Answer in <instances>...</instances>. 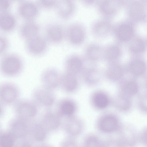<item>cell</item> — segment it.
I'll list each match as a JSON object with an SVG mask.
<instances>
[{
	"label": "cell",
	"mask_w": 147,
	"mask_h": 147,
	"mask_svg": "<svg viewBox=\"0 0 147 147\" xmlns=\"http://www.w3.org/2000/svg\"><path fill=\"white\" fill-rule=\"evenodd\" d=\"M24 64L22 57L13 53H6L0 59V74L8 78L18 76L22 72Z\"/></svg>",
	"instance_id": "6da1fadb"
},
{
	"label": "cell",
	"mask_w": 147,
	"mask_h": 147,
	"mask_svg": "<svg viewBox=\"0 0 147 147\" xmlns=\"http://www.w3.org/2000/svg\"><path fill=\"white\" fill-rule=\"evenodd\" d=\"M20 94L14 83L5 81L0 83V102L4 106L13 105L18 99Z\"/></svg>",
	"instance_id": "7a4b0ae2"
},
{
	"label": "cell",
	"mask_w": 147,
	"mask_h": 147,
	"mask_svg": "<svg viewBox=\"0 0 147 147\" xmlns=\"http://www.w3.org/2000/svg\"><path fill=\"white\" fill-rule=\"evenodd\" d=\"M146 3L142 0H131L126 8V15L132 22H142L146 20Z\"/></svg>",
	"instance_id": "3957f363"
},
{
	"label": "cell",
	"mask_w": 147,
	"mask_h": 147,
	"mask_svg": "<svg viewBox=\"0 0 147 147\" xmlns=\"http://www.w3.org/2000/svg\"><path fill=\"white\" fill-rule=\"evenodd\" d=\"M40 9L37 3L30 0H22L18 5L17 13L24 21H34L39 14Z\"/></svg>",
	"instance_id": "277c9868"
},
{
	"label": "cell",
	"mask_w": 147,
	"mask_h": 147,
	"mask_svg": "<svg viewBox=\"0 0 147 147\" xmlns=\"http://www.w3.org/2000/svg\"><path fill=\"white\" fill-rule=\"evenodd\" d=\"M13 105V110L16 117L28 121L36 115V107L28 100L19 99Z\"/></svg>",
	"instance_id": "5b68a950"
},
{
	"label": "cell",
	"mask_w": 147,
	"mask_h": 147,
	"mask_svg": "<svg viewBox=\"0 0 147 147\" xmlns=\"http://www.w3.org/2000/svg\"><path fill=\"white\" fill-rule=\"evenodd\" d=\"M28 121L15 117L9 121L7 130L18 141L27 137L30 131Z\"/></svg>",
	"instance_id": "8992f818"
},
{
	"label": "cell",
	"mask_w": 147,
	"mask_h": 147,
	"mask_svg": "<svg viewBox=\"0 0 147 147\" xmlns=\"http://www.w3.org/2000/svg\"><path fill=\"white\" fill-rule=\"evenodd\" d=\"M48 41L45 37L40 34L25 41V48L30 55L39 56L44 54L47 50Z\"/></svg>",
	"instance_id": "52a82bcc"
},
{
	"label": "cell",
	"mask_w": 147,
	"mask_h": 147,
	"mask_svg": "<svg viewBox=\"0 0 147 147\" xmlns=\"http://www.w3.org/2000/svg\"><path fill=\"white\" fill-rule=\"evenodd\" d=\"M85 36L84 28L79 23H73L65 29V37L69 43L73 46L80 45L84 41Z\"/></svg>",
	"instance_id": "ba28073f"
},
{
	"label": "cell",
	"mask_w": 147,
	"mask_h": 147,
	"mask_svg": "<svg viewBox=\"0 0 147 147\" xmlns=\"http://www.w3.org/2000/svg\"><path fill=\"white\" fill-rule=\"evenodd\" d=\"M45 37L48 42L54 44H59L65 37V29L59 23L49 24L45 28Z\"/></svg>",
	"instance_id": "9c48e42d"
},
{
	"label": "cell",
	"mask_w": 147,
	"mask_h": 147,
	"mask_svg": "<svg viewBox=\"0 0 147 147\" xmlns=\"http://www.w3.org/2000/svg\"><path fill=\"white\" fill-rule=\"evenodd\" d=\"M120 7L115 0H99L97 3L99 13L108 20L117 15Z\"/></svg>",
	"instance_id": "30bf717a"
},
{
	"label": "cell",
	"mask_w": 147,
	"mask_h": 147,
	"mask_svg": "<svg viewBox=\"0 0 147 147\" xmlns=\"http://www.w3.org/2000/svg\"><path fill=\"white\" fill-rule=\"evenodd\" d=\"M55 8L60 18L67 20L75 14L76 5L74 0H58Z\"/></svg>",
	"instance_id": "8fae6325"
},
{
	"label": "cell",
	"mask_w": 147,
	"mask_h": 147,
	"mask_svg": "<svg viewBox=\"0 0 147 147\" xmlns=\"http://www.w3.org/2000/svg\"><path fill=\"white\" fill-rule=\"evenodd\" d=\"M61 74L56 69L49 68L42 73L41 81L44 87L49 89L57 88L60 84Z\"/></svg>",
	"instance_id": "7c38bea8"
},
{
	"label": "cell",
	"mask_w": 147,
	"mask_h": 147,
	"mask_svg": "<svg viewBox=\"0 0 147 147\" xmlns=\"http://www.w3.org/2000/svg\"><path fill=\"white\" fill-rule=\"evenodd\" d=\"M18 24L16 16L10 11L0 13V32L9 34L16 29Z\"/></svg>",
	"instance_id": "4fadbf2b"
},
{
	"label": "cell",
	"mask_w": 147,
	"mask_h": 147,
	"mask_svg": "<svg viewBox=\"0 0 147 147\" xmlns=\"http://www.w3.org/2000/svg\"><path fill=\"white\" fill-rule=\"evenodd\" d=\"M40 26L34 21H24L19 28L18 34L26 41L40 34Z\"/></svg>",
	"instance_id": "5bb4252c"
},
{
	"label": "cell",
	"mask_w": 147,
	"mask_h": 147,
	"mask_svg": "<svg viewBox=\"0 0 147 147\" xmlns=\"http://www.w3.org/2000/svg\"><path fill=\"white\" fill-rule=\"evenodd\" d=\"M64 66L65 71L78 76L82 69L83 62L79 56L72 54L66 58Z\"/></svg>",
	"instance_id": "9a60e30c"
},
{
	"label": "cell",
	"mask_w": 147,
	"mask_h": 147,
	"mask_svg": "<svg viewBox=\"0 0 147 147\" xmlns=\"http://www.w3.org/2000/svg\"><path fill=\"white\" fill-rule=\"evenodd\" d=\"M78 84L77 75L66 71L61 74L60 84L66 91H74L77 88Z\"/></svg>",
	"instance_id": "2e32d148"
},
{
	"label": "cell",
	"mask_w": 147,
	"mask_h": 147,
	"mask_svg": "<svg viewBox=\"0 0 147 147\" xmlns=\"http://www.w3.org/2000/svg\"><path fill=\"white\" fill-rule=\"evenodd\" d=\"M34 93V97L42 105L49 107L53 104L54 97L50 89L44 87L36 90Z\"/></svg>",
	"instance_id": "e0dca14e"
},
{
	"label": "cell",
	"mask_w": 147,
	"mask_h": 147,
	"mask_svg": "<svg viewBox=\"0 0 147 147\" xmlns=\"http://www.w3.org/2000/svg\"><path fill=\"white\" fill-rule=\"evenodd\" d=\"M131 22L129 20L122 22L119 24L117 27V34L121 40L127 41L132 37L134 29Z\"/></svg>",
	"instance_id": "ac0fdd59"
},
{
	"label": "cell",
	"mask_w": 147,
	"mask_h": 147,
	"mask_svg": "<svg viewBox=\"0 0 147 147\" xmlns=\"http://www.w3.org/2000/svg\"><path fill=\"white\" fill-rule=\"evenodd\" d=\"M117 125L116 119L111 115H107L102 117L99 123L100 129L105 132H111L116 128Z\"/></svg>",
	"instance_id": "d6986e66"
},
{
	"label": "cell",
	"mask_w": 147,
	"mask_h": 147,
	"mask_svg": "<svg viewBox=\"0 0 147 147\" xmlns=\"http://www.w3.org/2000/svg\"><path fill=\"white\" fill-rule=\"evenodd\" d=\"M108 20L104 18L95 22L92 27L94 32L99 35H104L108 32L111 28V25Z\"/></svg>",
	"instance_id": "ffe728a7"
},
{
	"label": "cell",
	"mask_w": 147,
	"mask_h": 147,
	"mask_svg": "<svg viewBox=\"0 0 147 147\" xmlns=\"http://www.w3.org/2000/svg\"><path fill=\"white\" fill-rule=\"evenodd\" d=\"M16 140L7 130L0 131V147L15 146Z\"/></svg>",
	"instance_id": "44dd1931"
},
{
	"label": "cell",
	"mask_w": 147,
	"mask_h": 147,
	"mask_svg": "<svg viewBox=\"0 0 147 147\" xmlns=\"http://www.w3.org/2000/svg\"><path fill=\"white\" fill-rule=\"evenodd\" d=\"M43 119L45 126L50 129H56L59 125L60 121L57 116L53 113H47L45 115Z\"/></svg>",
	"instance_id": "7402d4cb"
},
{
	"label": "cell",
	"mask_w": 147,
	"mask_h": 147,
	"mask_svg": "<svg viewBox=\"0 0 147 147\" xmlns=\"http://www.w3.org/2000/svg\"><path fill=\"white\" fill-rule=\"evenodd\" d=\"M93 102L95 106L99 109H103L108 105L109 100L107 96L102 92H98L93 98Z\"/></svg>",
	"instance_id": "603a6c76"
},
{
	"label": "cell",
	"mask_w": 147,
	"mask_h": 147,
	"mask_svg": "<svg viewBox=\"0 0 147 147\" xmlns=\"http://www.w3.org/2000/svg\"><path fill=\"white\" fill-rule=\"evenodd\" d=\"M66 127L68 132L72 135H76L79 134L81 128L80 122L74 118L69 119L67 122Z\"/></svg>",
	"instance_id": "cb8c5ba5"
},
{
	"label": "cell",
	"mask_w": 147,
	"mask_h": 147,
	"mask_svg": "<svg viewBox=\"0 0 147 147\" xmlns=\"http://www.w3.org/2000/svg\"><path fill=\"white\" fill-rule=\"evenodd\" d=\"M30 131L31 132V134L34 138L38 141H42L46 137V133L45 129L41 125H35L32 126Z\"/></svg>",
	"instance_id": "d4e9b609"
},
{
	"label": "cell",
	"mask_w": 147,
	"mask_h": 147,
	"mask_svg": "<svg viewBox=\"0 0 147 147\" xmlns=\"http://www.w3.org/2000/svg\"><path fill=\"white\" fill-rule=\"evenodd\" d=\"M60 108L61 111L63 114L69 116L74 113L75 109V106L72 101L67 100L62 102Z\"/></svg>",
	"instance_id": "484cf974"
},
{
	"label": "cell",
	"mask_w": 147,
	"mask_h": 147,
	"mask_svg": "<svg viewBox=\"0 0 147 147\" xmlns=\"http://www.w3.org/2000/svg\"><path fill=\"white\" fill-rule=\"evenodd\" d=\"M130 68L134 74L137 76H140L144 73L145 67L144 63L142 61L136 60L131 63Z\"/></svg>",
	"instance_id": "4316f807"
},
{
	"label": "cell",
	"mask_w": 147,
	"mask_h": 147,
	"mask_svg": "<svg viewBox=\"0 0 147 147\" xmlns=\"http://www.w3.org/2000/svg\"><path fill=\"white\" fill-rule=\"evenodd\" d=\"M10 42L8 38L4 34H0V56L6 53L9 49Z\"/></svg>",
	"instance_id": "83f0119b"
},
{
	"label": "cell",
	"mask_w": 147,
	"mask_h": 147,
	"mask_svg": "<svg viewBox=\"0 0 147 147\" xmlns=\"http://www.w3.org/2000/svg\"><path fill=\"white\" fill-rule=\"evenodd\" d=\"M123 90L125 93L129 95L135 94L138 90V86L134 82L129 81L125 83L123 86Z\"/></svg>",
	"instance_id": "f1b7e54d"
},
{
	"label": "cell",
	"mask_w": 147,
	"mask_h": 147,
	"mask_svg": "<svg viewBox=\"0 0 147 147\" xmlns=\"http://www.w3.org/2000/svg\"><path fill=\"white\" fill-rule=\"evenodd\" d=\"M108 76L113 80L120 78L122 74L121 68L118 66H113L111 67L107 72Z\"/></svg>",
	"instance_id": "f546056e"
},
{
	"label": "cell",
	"mask_w": 147,
	"mask_h": 147,
	"mask_svg": "<svg viewBox=\"0 0 147 147\" xmlns=\"http://www.w3.org/2000/svg\"><path fill=\"white\" fill-rule=\"evenodd\" d=\"M100 48L96 46H91L87 49L86 54L87 56L92 59H96L98 58L100 55Z\"/></svg>",
	"instance_id": "4dcf8cb0"
},
{
	"label": "cell",
	"mask_w": 147,
	"mask_h": 147,
	"mask_svg": "<svg viewBox=\"0 0 147 147\" xmlns=\"http://www.w3.org/2000/svg\"><path fill=\"white\" fill-rule=\"evenodd\" d=\"M58 0H37V3L40 8L49 9L55 8Z\"/></svg>",
	"instance_id": "1f68e13d"
},
{
	"label": "cell",
	"mask_w": 147,
	"mask_h": 147,
	"mask_svg": "<svg viewBox=\"0 0 147 147\" xmlns=\"http://www.w3.org/2000/svg\"><path fill=\"white\" fill-rule=\"evenodd\" d=\"M145 49V44L143 40L138 39L135 40L131 46V50L134 52L139 53L144 51Z\"/></svg>",
	"instance_id": "d6a6232c"
},
{
	"label": "cell",
	"mask_w": 147,
	"mask_h": 147,
	"mask_svg": "<svg viewBox=\"0 0 147 147\" xmlns=\"http://www.w3.org/2000/svg\"><path fill=\"white\" fill-rule=\"evenodd\" d=\"M12 1L11 0H0V13L10 11Z\"/></svg>",
	"instance_id": "836d02e7"
},
{
	"label": "cell",
	"mask_w": 147,
	"mask_h": 147,
	"mask_svg": "<svg viewBox=\"0 0 147 147\" xmlns=\"http://www.w3.org/2000/svg\"><path fill=\"white\" fill-rule=\"evenodd\" d=\"M120 52V50L118 47H112L109 48L107 51V56L110 59H114L118 56Z\"/></svg>",
	"instance_id": "e575fe53"
},
{
	"label": "cell",
	"mask_w": 147,
	"mask_h": 147,
	"mask_svg": "<svg viewBox=\"0 0 147 147\" xmlns=\"http://www.w3.org/2000/svg\"><path fill=\"white\" fill-rule=\"evenodd\" d=\"M85 144L87 146H97L98 144V142L96 138L90 137L87 138L85 141Z\"/></svg>",
	"instance_id": "d590c367"
},
{
	"label": "cell",
	"mask_w": 147,
	"mask_h": 147,
	"mask_svg": "<svg viewBox=\"0 0 147 147\" xmlns=\"http://www.w3.org/2000/svg\"><path fill=\"white\" fill-rule=\"evenodd\" d=\"M82 3L84 5L90 6L94 5L97 2L98 0H80Z\"/></svg>",
	"instance_id": "8d00e7d4"
},
{
	"label": "cell",
	"mask_w": 147,
	"mask_h": 147,
	"mask_svg": "<svg viewBox=\"0 0 147 147\" xmlns=\"http://www.w3.org/2000/svg\"><path fill=\"white\" fill-rule=\"evenodd\" d=\"M120 6L126 7L131 0H115Z\"/></svg>",
	"instance_id": "74e56055"
},
{
	"label": "cell",
	"mask_w": 147,
	"mask_h": 147,
	"mask_svg": "<svg viewBox=\"0 0 147 147\" xmlns=\"http://www.w3.org/2000/svg\"><path fill=\"white\" fill-rule=\"evenodd\" d=\"M62 145L63 146H75L76 143L73 140H67L63 142Z\"/></svg>",
	"instance_id": "f35d334b"
},
{
	"label": "cell",
	"mask_w": 147,
	"mask_h": 147,
	"mask_svg": "<svg viewBox=\"0 0 147 147\" xmlns=\"http://www.w3.org/2000/svg\"><path fill=\"white\" fill-rule=\"evenodd\" d=\"M4 105L0 102V118L4 115L5 113Z\"/></svg>",
	"instance_id": "ab89813d"
},
{
	"label": "cell",
	"mask_w": 147,
	"mask_h": 147,
	"mask_svg": "<svg viewBox=\"0 0 147 147\" xmlns=\"http://www.w3.org/2000/svg\"><path fill=\"white\" fill-rule=\"evenodd\" d=\"M12 1H19V2L22 0H11Z\"/></svg>",
	"instance_id": "60d3db41"
},
{
	"label": "cell",
	"mask_w": 147,
	"mask_h": 147,
	"mask_svg": "<svg viewBox=\"0 0 147 147\" xmlns=\"http://www.w3.org/2000/svg\"><path fill=\"white\" fill-rule=\"evenodd\" d=\"M142 0L146 3L147 0Z\"/></svg>",
	"instance_id": "b9f144b4"
}]
</instances>
